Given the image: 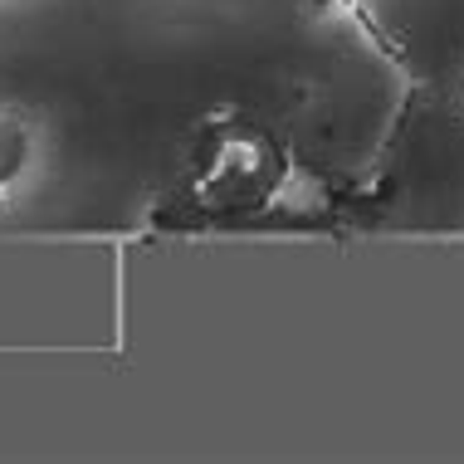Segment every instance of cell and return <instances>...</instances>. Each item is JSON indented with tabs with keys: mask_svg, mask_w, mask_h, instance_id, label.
<instances>
[{
	"mask_svg": "<svg viewBox=\"0 0 464 464\" xmlns=\"http://www.w3.org/2000/svg\"><path fill=\"white\" fill-rule=\"evenodd\" d=\"M24 152H30V137H24V128H20V122H10V118H0V186L20 177Z\"/></svg>",
	"mask_w": 464,
	"mask_h": 464,
	"instance_id": "1",
	"label": "cell"
}]
</instances>
